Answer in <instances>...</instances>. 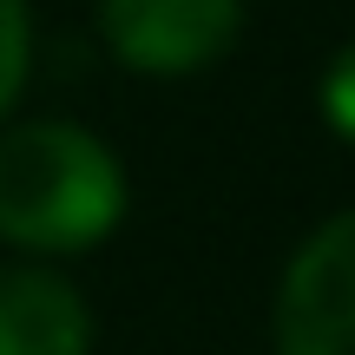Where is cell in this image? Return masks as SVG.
<instances>
[{"label":"cell","instance_id":"cell-1","mask_svg":"<svg viewBox=\"0 0 355 355\" xmlns=\"http://www.w3.org/2000/svg\"><path fill=\"white\" fill-rule=\"evenodd\" d=\"M125 165L73 119L0 125V237L33 257L99 250L125 224Z\"/></svg>","mask_w":355,"mask_h":355},{"label":"cell","instance_id":"cell-2","mask_svg":"<svg viewBox=\"0 0 355 355\" xmlns=\"http://www.w3.org/2000/svg\"><path fill=\"white\" fill-rule=\"evenodd\" d=\"M277 355H355V204L290 250L270 303Z\"/></svg>","mask_w":355,"mask_h":355},{"label":"cell","instance_id":"cell-3","mask_svg":"<svg viewBox=\"0 0 355 355\" xmlns=\"http://www.w3.org/2000/svg\"><path fill=\"white\" fill-rule=\"evenodd\" d=\"M243 33V0H99V40L145 79H191Z\"/></svg>","mask_w":355,"mask_h":355},{"label":"cell","instance_id":"cell-4","mask_svg":"<svg viewBox=\"0 0 355 355\" xmlns=\"http://www.w3.org/2000/svg\"><path fill=\"white\" fill-rule=\"evenodd\" d=\"M0 355H92V309L40 263H0Z\"/></svg>","mask_w":355,"mask_h":355},{"label":"cell","instance_id":"cell-5","mask_svg":"<svg viewBox=\"0 0 355 355\" xmlns=\"http://www.w3.org/2000/svg\"><path fill=\"white\" fill-rule=\"evenodd\" d=\"M26 73H33V7L26 0H0V125L20 105Z\"/></svg>","mask_w":355,"mask_h":355},{"label":"cell","instance_id":"cell-6","mask_svg":"<svg viewBox=\"0 0 355 355\" xmlns=\"http://www.w3.org/2000/svg\"><path fill=\"white\" fill-rule=\"evenodd\" d=\"M316 105H322V119H329V132H336V139H349V145H355V40L336 53L329 66H322Z\"/></svg>","mask_w":355,"mask_h":355}]
</instances>
